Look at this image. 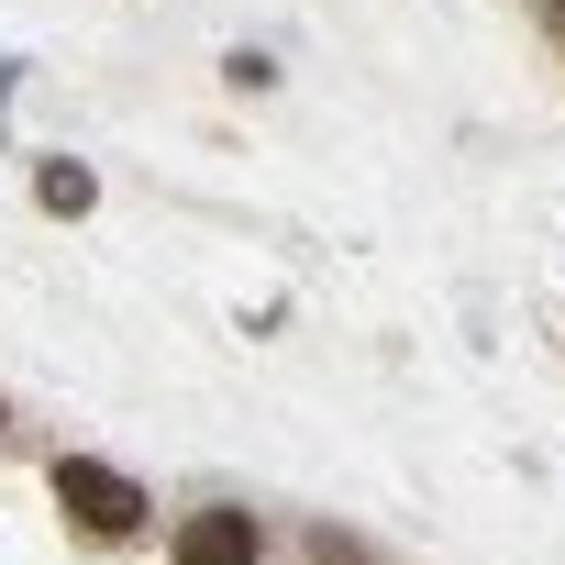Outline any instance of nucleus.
Here are the masks:
<instances>
[{
	"label": "nucleus",
	"mask_w": 565,
	"mask_h": 565,
	"mask_svg": "<svg viewBox=\"0 0 565 565\" xmlns=\"http://www.w3.org/2000/svg\"><path fill=\"white\" fill-rule=\"evenodd\" d=\"M56 510H67V521H78L89 543H134L156 499H145V488H134L122 466H100V455H56Z\"/></svg>",
	"instance_id": "1"
},
{
	"label": "nucleus",
	"mask_w": 565,
	"mask_h": 565,
	"mask_svg": "<svg viewBox=\"0 0 565 565\" xmlns=\"http://www.w3.org/2000/svg\"><path fill=\"white\" fill-rule=\"evenodd\" d=\"M167 554H178V565H266V532H255V510L222 499V510H189Z\"/></svg>",
	"instance_id": "2"
},
{
	"label": "nucleus",
	"mask_w": 565,
	"mask_h": 565,
	"mask_svg": "<svg viewBox=\"0 0 565 565\" xmlns=\"http://www.w3.org/2000/svg\"><path fill=\"white\" fill-rule=\"evenodd\" d=\"M34 200H45V211H67V222H78V211H89V200H100V178H89V167H67V156H56V167H45V178H34Z\"/></svg>",
	"instance_id": "3"
},
{
	"label": "nucleus",
	"mask_w": 565,
	"mask_h": 565,
	"mask_svg": "<svg viewBox=\"0 0 565 565\" xmlns=\"http://www.w3.org/2000/svg\"><path fill=\"white\" fill-rule=\"evenodd\" d=\"M311 565H366V543H355V532H333V521H322V532H311Z\"/></svg>",
	"instance_id": "4"
},
{
	"label": "nucleus",
	"mask_w": 565,
	"mask_h": 565,
	"mask_svg": "<svg viewBox=\"0 0 565 565\" xmlns=\"http://www.w3.org/2000/svg\"><path fill=\"white\" fill-rule=\"evenodd\" d=\"M543 34H554V45H565V0H543Z\"/></svg>",
	"instance_id": "5"
}]
</instances>
